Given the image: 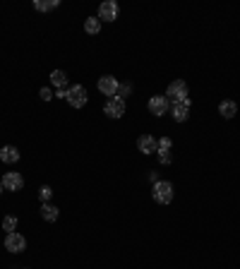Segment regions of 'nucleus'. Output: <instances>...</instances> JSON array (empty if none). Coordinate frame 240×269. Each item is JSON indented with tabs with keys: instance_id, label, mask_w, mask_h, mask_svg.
I'll return each mask as SVG.
<instances>
[{
	"instance_id": "1",
	"label": "nucleus",
	"mask_w": 240,
	"mask_h": 269,
	"mask_svg": "<svg viewBox=\"0 0 240 269\" xmlns=\"http://www.w3.org/2000/svg\"><path fill=\"white\" fill-rule=\"evenodd\" d=\"M151 197H154V202H158V204H171L173 202V183H168V180L154 183Z\"/></svg>"
},
{
	"instance_id": "2",
	"label": "nucleus",
	"mask_w": 240,
	"mask_h": 269,
	"mask_svg": "<svg viewBox=\"0 0 240 269\" xmlns=\"http://www.w3.org/2000/svg\"><path fill=\"white\" fill-rule=\"evenodd\" d=\"M65 101L70 103L72 108H82V106H87V101H89V94H87V89H84L82 84H74V87L67 89V99H65Z\"/></svg>"
},
{
	"instance_id": "3",
	"label": "nucleus",
	"mask_w": 240,
	"mask_h": 269,
	"mask_svg": "<svg viewBox=\"0 0 240 269\" xmlns=\"http://www.w3.org/2000/svg\"><path fill=\"white\" fill-rule=\"evenodd\" d=\"M166 96L171 103H178V101H185L187 99V84L183 82V80H176V82H171L168 84V89H166Z\"/></svg>"
},
{
	"instance_id": "4",
	"label": "nucleus",
	"mask_w": 240,
	"mask_h": 269,
	"mask_svg": "<svg viewBox=\"0 0 240 269\" xmlns=\"http://www.w3.org/2000/svg\"><path fill=\"white\" fill-rule=\"evenodd\" d=\"M5 250H10L12 255H17V252H24L27 250V238L22 236V233L12 231L5 236Z\"/></svg>"
},
{
	"instance_id": "5",
	"label": "nucleus",
	"mask_w": 240,
	"mask_h": 269,
	"mask_svg": "<svg viewBox=\"0 0 240 269\" xmlns=\"http://www.w3.org/2000/svg\"><path fill=\"white\" fill-rule=\"evenodd\" d=\"M147 108H149V113H151V116L161 118V116H166V111H171V101H168L166 96L156 94V96H151V99H149Z\"/></svg>"
},
{
	"instance_id": "6",
	"label": "nucleus",
	"mask_w": 240,
	"mask_h": 269,
	"mask_svg": "<svg viewBox=\"0 0 240 269\" xmlns=\"http://www.w3.org/2000/svg\"><path fill=\"white\" fill-rule=\"evenodd\" d=\"M0 183H3V187L10 190V193H19V190L24 187V178H22L19 171H8L5 176L0 178Z\"/></svg>"
},
{
	"instance_id": "7",
	"label": "nucleus",
	"mask_w": 240,
	"mask_h": 269,
	"mask_svg": "<svg viewBox=\"0 0 240 269\" xmlns=\"http://www.w3.org/2000/svg\"><path fill=\"white\" fill-rule=\"evenodd\" d=\"M99 92L103 94V96H108V99H115V94H118V89H120V82L113 77V74H103L101 80H99Z\"/></svg>"
},
{
	"instance_id": "8",
	"label": "nucleus",
	"mask_w": 240,
	"mask_h": 269,
	"mask_svg": "<svg viewBox=\"0 0 240 269\" xmlns=\"http://www.w3.org/2000/svg\"><path fill=\"white\" fill-rule=\"evenodd\" d=\"M96 17L101 19V22L118 19V3H115V0H103L101 5H99V15H96Z\"/></svg>"
},
{
	"instance_id": "9",
	"label": "nucleus",
	"mask_w": 240,
	"mask_h": 269,
	"mask_svg": "<svg viewBox=\"0 0 240 269\" xmlns=\"http://www.w3.org/2000/svg\"><path fill=\"white\" fill-rule=\"evenodd\" d=\"M190 99H185V101H178V103H171V116H173V121L176 123H185L190 118Z\"/></svg>"
},
{
	"instance_id": "10",
	"label": "nucleus",
	"mask_w": 240,
	"mask_h": 269,
	"mask_svg": "<svg viewBox=\"0 0 240 269\" xmlns=\"http://www.w3.org/2000/svg\"><path fill=\"white\" fill-rule=\"evenodd\" d=\"M103 113L108 116V118H123L125 116V101L123 99H108L106 101V106H103Z\"/></svg>"
},
{
	"instance_id": "11",
	"label": "nucleus",
	"mask_w": 240,
	"mask_h": 269,
	"mask_svg": "<svg viewBox=\"0 0 240 269\" xmlns=\"http://www.w3.org/2000/svg\"><path fill=\"white\" fill-rule=\"evenodd\" d=\"M137 149L142 154H156L158 151V139L154 135H142L137 139Z\"/></svg>"
},
{
	"instance_id": "12",
	"label": "nucleus",
	"mask_w": 240,
	"mask_h": 269,
	"mask_svg": "<svg viewBox=\"0 0 240 269\" xmlns=\"http://www.w3.org/2000/svg\"><path fill=\"white\" fill-rule=\"evenodd\" d=\"M0 161H3V164H17L19 161V149L12 147V144L3 147L0 149Z\"/></svg>"
},
{
	"instance_id": "13",
	"label": "nucleus",
	"mask_w": 240,
	"mask_h": 269,
	"mask_svg": "<svg viewBox=\"0 0 240 269\" xmlns=\"http://www.w3.org/2000/svg\"><path fill=\"white\" fill-rule=\"evenodd\" d=\"M58 214H60V209H58L56 204H51V202L41 204V216H44V221H48V223L58 221Z\"/></svg>"
},
{
	"instance_id": "14",
	"label": "nucleus",
	"mask_w": 240,
	"mask_h": 269,
	"mask_svg": "<svg viewBox=\"0 0 240 269\" xmlns=\"http://www.w3.org/2000/svg\"><path fill=\"white\" fill-rule=\"evenodd\" d=\"M219 113H221V118H233L235 113H238V103L235 101H231V99H226V101H221L219 103Z\"/></svg>"
},
{
	"instance_id": "15",
	"label": "nucleus",
	"mask_w": 240,
	"mask_h": 269,
	"mask_svg": "<svg viewBox=\"0 0 240 269\" xmlns=\"http://www.w3.org/2000/svg\"><path fill=\"white\" fill-rule=\"evenodd\" d=\"M51 84L58 87V89H65V87H67V74H65L63 70H53V72H51Z\"/></svg>"
},
{
	"instance_id": "16",
	"label": "nucleus",
	"mask_w": 240,
	"mask_h": 269,
	"mask_svg": "<svg viewBox=\"0 0 240 269\" xmlns=\"http://www.w3.org/2000/svg\"><path fill=\"white\" fill-rule=\"evenodd\" d=\"M84 31H87V34H99V31H101V19L87 17L84 19Z\"/></svg>"
},
{
	"instance_id": "17",
	"label": "nucleus",
	"mask_w": 240,
	"mask_h": 269,
	"mask_svg": "<svg viewBox=\"0 0 240 269\" xmlns=\"http://www.w3.org/2000/svg\"><path fill=\"white\" fill-rule=\"evenodd\" d=\"M60 3L58 0H34V8L38 10V12H48V10H56Z\"/></svg>"
},
{
	"instance_id": "18",
	"label": "nucleus",
	"mask_w": 240,
	"mask_h": 269,
	"mask_svg": "<svg viewBox=\"0 0 240 269\" xmlns=\"http://www.w3.org/2000/svg\"><path fill=\"white\" fill-rule=\"evenodd\" d=\"M156 157H158V164H161V166H171V161H173V157H171L168 149H158Z\"/></svg>"
},
{
	"instance_id": "19",
	"label": "nucleus",
	"mask_w": 240,
	"mask_h": 269,
	"mask_svg": "<svg viewBox=\"0 0 240 269\" xmlns=\"http://www.w3.org/2000/svg\"><path fill=\"white\" fill-rule=\"evenodd\" d=\"M3 228L8 233L15 231V228H17V216H5V219H3Z\"/></svg>"
},
{
	"instance_id": "20",
	"label": "nucleus",
	"mask_w": 240,
	"mask_h": 269,
	"mask_svg": "<svg viewBox=\"0 0 240 269\" xmlns=\"http://www.w3.org/2000/svg\"><path fill=\"white\" fill-rule=\"evenodd\" d=\"M51 197H53V190H51L48 185H44L41 190H38V200H41V204H46Z\"/></svg>"
},
{
	"instance_id": "21",
	"label": "nucleus",
	"mask_w": 240,
	"mask_h": 269,
	"mask_svg": "<svg viewBox=\"0 0 240 269\" xmlns=\"http://www.w3.org/2000/svg\"><path fill=\"white\" fill-rule=\"evenodd\" d=\"M171 147H173V139H171V137H161V139H158V149H168V151H171Z\"/></svg>"
},
{
	"instance_id": "22",
	"label": "nucleus",
	"mask_w": 240,
	"mask_h": 269,
	"mask_svg": "<svg viewBox=\"0 0 240 269\" xmlns=\"http://www.w3.org/2000/svg\"><path fill=\"white\" fill-rule=\"evenodd\" d=\"M132 92V87H130V84H120V89H118V99H123V101H125V96H128V94Z\"/></svg>"
},
{
	"instance_id": "23",
	"label": "nucleus",
	"mask_w": 240,
	"mask_h": 269,
	"mask_svg": "<svg viewBox=\"0 0 240 269\" xmlns=\"http://www.w3.org/2000/svg\"><path fill=\"white\" fill-rule=\"evenodd\" d=\"M38 96H41L44 101H51V99H53V92H51L48 87H41V92H38Z\"/></svg>"
},
{
	"instance_id": "24",
	"label": "nucleus",
	"mask_w": 240,
	"mask_h": 269,
	"mask_svg": "<svg viewBox=\"0 0 240 269\" xmlns=\"http://www.w3.org/2000/svg\"><path fill=\"white\" fill-rule=\"evenodd\" d=\"M56 96H58V99H67V89H58Z\"/></svg>"
},
{
	"instance_id": "25",
	"label": "nucleus",
	"mask_w": 240,
	"mask_h": 269,
	"mask_svg": "<svg viewBox=\"0 0 240 269\" xmlns=\"http://www.w3.org/2000/svg\"><path fill=\"white\" fill-rule=\"evenodd\" d=\"M149 180H151V183H158V176H156V171H151V173H149Z\"/></svg>"
},
{
	"instance_id": "26",
	"label": "nucleus",
	"mask_w": 240,
	"mask_h": 269,
	"mask_svg": "<svg viewBox=\"0 0 240 269\" xmlns=\"http://www.w3.org/2000/svg\"><path fill=\"white\" fill-rule=\"evenodd\" d=\"M3 190H5V187H3V183H0V195H3Z\"/></svg>"
}]
</instances>
